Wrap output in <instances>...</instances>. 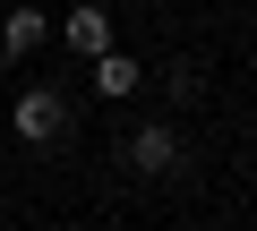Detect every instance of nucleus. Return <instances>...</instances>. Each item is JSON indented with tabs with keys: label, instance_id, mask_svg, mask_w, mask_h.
Here are the masks:
<instances>
[{
	"label": "nucleus",
	"instance_id": "5",
	"mask_svg": "<svg viewBox=\"0 0 257 231\" xmlns=\"http://www.w3.org/2000/svg\"><path fill=\"white\" fill-rule=\"evenodd\" d=\"M0 43H9V52H35V43H43V9H9Z\"/></svg>",
	"mask_w": 257,
	"mask_h": 231
},
{
	"label": "nucleus",
	"instance_id": "3",
	"mask_svg": "<svg viewBox=\"0 0 257 231\" xmlns=\"http://www.w3.org/2000/svg\"><path fill=\"white\" fill-rule=\"evenodd\" d=\"M94 86H103V94H138V86H146V69L128 60V52H103V60H94Z\"/></svg>",
	"mask_w": 257,
	"mask_h": 231
},
{
	"label": "nucleus",
	"instance_id": "4",
	"mask_svg": "<svg viewBox=\"0 0 257 231\" xmlns=\"http://www.w3.org/2000/svg\"><path fill=\"white\" fill-rule=\"evenodd\" d=\"M128 163H138V171H172V163H180L172 129H138V146H128Z\"/></svg>",
	"mask_w": 257,
	"mask_h": 231
},
{
	"label": "nucleus",
	"instance_id": "2",
	"mask_svg": "<svg viewBox=\"0 0 257 231\" xmlns=\"http://www.w3.org/2000/svg\"><path fill=\"white\" fill-rule=\"evenodd\" d=\"M69 43H77L86 60H103V52H111V18H103V9H69Z\"/></svg>",
	"mask_w": 257,
	"mask_h": 231
},
{
	"label": "nucleus",
	"instance_id": "1",
	"mask_svg": "<svg viewBox=\"0 0 257 231\" xmlns=\"http://www.w3.org/2000/svg\"><path fill=\"white\" fill-rule=\"evenodd\" d=\"M60 129H69V103H60V94H26V103H18V137H26V146H52Z\"/></svg>",
	"mask_w": 257,
	"mask_h": 231
}]
</instances>
